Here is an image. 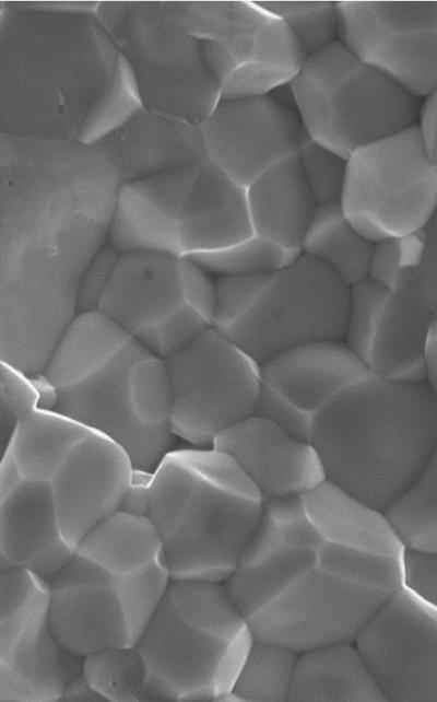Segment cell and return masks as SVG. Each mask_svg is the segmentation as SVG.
I'll list each match as a JSON object with an SVG mask.
<instances>
[{
  "label": "cell",
  "mask_w": 437,
  "mask_h": 702,
  "mask_svg": "<svg viewBox=\"0 0 437 702\" xmlns=\"http://www.w3.org/2000/svg\"><path fill=\"white\" fill-rule=\"evenodd\" d=\"M405 552L383 511L326 480L303 496L264 501L224 584L255 640L300 653L354 641L403 585Z\"/></svg>",
  "instance_id": "cell-1"
},
{
  "label": "cell",
  "mask_w": 437,
  "mask_h": 702,
  "mask_svg": "<svg viewBox=\"0 0 437 702\" xmlns=\"http://www.w3.org/2000/svg\"><path fill=\"white\" fill-rule=\"evenodd\" d=\"M99 2L0 4V133L94 144L143 107Z\"/></svg>",
  "instance_id": "cell-2"
},
{
  "label": "cell",
  "mask_w": 437,
  "mask_h": 702,
  "mask_svg": "<svg viewBox=\"0 0 437 702\" xmlns=\"http://www.w3.org/2000/svg\"><path fill=\"white\" fill-rule=\"evenodd\" d=\"M309 441L329 482L385 512L437 448V398L426 379L370 372L315 417Z\"/></svg>",
  "instance_id": "cell-3"
},
{
  "label": "cell",
  "mask_w": 437,
  "mask_h": 702,
  "mask_svg": "<svg viewBox=\"0 0 437 702\" xmlns=\"http://www.w3.org/2000/svg\"><path fill=\"white\" fill-rule=\"evenodd\" d=\"M264 500L223 452L169 451L152 471L145 516L172 580L224 583L260 520Z\"/></svg>",
  "instance_id": "cell-4"
},
{
  "label": "cell",
  "mask_w": 437,
  "mask_h": 702,
  "mask_svg": "<svg viewBox=\"0 0 437 702\" xmlns=\"http://www.w3.org/2000/svg\"><path fill=\"white\" fill-rule=\"evenodd\" d=\"M253 641L224 583L172 580L135 643L146 700L232 701Z\"/></svg>",
  "instance_id": "cell-5"
},
{
  "label": "cell",
  "mask_w": 437,
  "mask_h": 702,
  "mask_svg": "<svg viewBox=\"0 0 437 702\" xmlns=\"http://www.w3.org/2000/svg\"><path fill=\"white\" fill-rule=\"evenodd\" d=\"M144 107L200 124L222 100L223 69L202 1L99 2Z\"/></svg>",
  "instance_id": "cell-6"
},
{
  "label": "cell",
  "mask_w": 437,
  "mask_h": 702,
  "mask_svg": "<svg viewBox=\"0 0 437 702\" xmlns=\"http://www.w3.org/2000/svg\"><path fill=\"white\" fill-rule=\"evenodd\" d=\"M252 234L246 188L205 159L121 184L108 243L120 253L185 257Z\"/></svg>",
  "instance_id": "cell-7"
},
{
  "label": "cell",
  "mask_w": 437,
  "mask_h": 702,
  "mask_svg": "<svg viewBox=\"0 0 437 702\" xmlns=\"http://www.w3.org/2000/svg\"><path fill=\"white\" fill-rule=\"evenodd\" d=\"M290 89L309 139L344 159L416 125L422 104L340 40L305 59Z\"/></svg>",
  "instance_id": "cell-8"
},
{
  "label": "cell",
  "mask_w": 437,
  "mask_h": 702,
  "mask_svg": "<svg viewBox=\"0 0 437 702\" xmlns=\"http://www.w3.org/2000/svg\"><path fill=\"white\" fill-rule=\"evenodd\" d=\"M54 393L52 409L116 442L137 469L153 471L172 451L165 361L133 337L96 368Z\"/></svg>",
  "instance_id": "cell-9"
},
{
  "label": "cell",
  "mask_w": 437,
  "mask_h": 702,
  "mask_svg": "<svg viewBox=\"0 0 437 702\" xmlns=\"http://www.w3.org/2000/svg\"><path fill=\"white\" fill-rule=\"evenodd\" d=\"M170 582L166 564L144 566L74 551L47 582L54 631L81 658L135 645Z\"/></svg>",
  "instance_id": "cell-10"
},
{
  "label": "cell",
  "mask_w": 437,
  "mask_h": 702,
  "mask_svg": "<svg viewBox=\"0 0 437 702\" xmlns=\"http://www.w3.org/2000/svg\"><path fill=\"white\" fill-rule=\"evenodd\" d=\"M341 207L352 225L371 243L423 229L437 207V174L417 125L346 159Z\"/></svg>",
  "instance_id": "cell-11"
},
{
  "label": "cell",
  "mask_w": 437,
  "mask_h": 702,
  "mask_svg": "<svg viewBox=\"0 0 437 702\" xmlns=\"http://www.w3.org/2000/svg\"><path fill=\"white\" fill-rule=\"evenodd\" d=\"M347 286L317 259L300 253L274 272L252 305L220 331L259 365L294 347L343 340Z\"/></svg>",
  "instance_id": "cell-12"
},
{
  "label": "cell",
  "mask_w": 437,
  "mask_h": 702,
  "mask_svg": "<svg viewBox=\"0 0 437 702\" xmlns=\"http://www.w3.org/2000/svg\"><path fill=\"white\" fill-rule=\"evenodd\" d=\"M164 361L175 437L210 447L223 432L255 413L260 365L212 326Z\"/></svg>",
  "instance_id": "cell-13"
},
{
  "label": "cell",
  "mask_w": 437,
  "mask_h": 702,
  "mask_svg": "<svg viewBox=\"0 0 437 702\" xmlns=\"http://www.w3.org/2000/svg\"><path fill=\"white\" fill-rule=\"evenodd\" d=\"M0 701H59L81 672L50 620L45 580L22 569H0Z\"/></svg>",
  "instance_id": "cell-14"
},
{
  "label": "cell",
  "mask_w": 437,
  "mask_h": 702,
  "mask_svg": "<svg viewBox=\"0 0 437 702\" xmlns=\"http://www.w3.org/2000/svg\"><path fill=\"white\" fill-rule=\"evenodd\" d=\"M339 40L412 95L437 90V2H336Z\"/></svg>",
  "instance_id": "cell-15"
},
{
  "label": "cell",
  "mask_w": 437,
  "mask_h": 702,
  "mask_svg": "<svg viewBox=\"0 0 437 702\" xmlns=\"http://www.w3.org/2000/svg\"><path fill=\"white\" fill-rule=\"evenodd\" d=\"M354 643L386 701H437V607L404 584Z\"/></svg>",
  "instance_id": "cell-16"
},
{
  "label": "cell",
  "mask_w": 437,
  "mask_h": 702,
  "mask_svg": "<svg viewBox=\"0 0 437 702\" xmlns=\"http://www.w3.org/2000/svg\"><path fill=\"white\" fill-rule=\"evenodd\" d=\"M199 126L206 157L245 188L309 140L290 83L267 94L221 100Z\"/></svg>",
  "instance_id": "cell-17"
},
{
  "label": "cell",
  "mask_w": 437,
  "mask_h": 702,
  "mask_svg": "<svg viewBox=\"0 0 437 702\" xmlns=\"http://www.w3.org/2000/svg\"><path fill=\"white\" fill-rule=\"evenodd\" d=\"M224 72L222 100L270 93L288 84L304 57L284 22L260 1L204 2Z\"/></svg>",
  "instance_id": "cell-18"
},
{
  "label": "cell",
  "mask_w": 437,
  "mask_h": 702,
  "mask_svg": "<svg viewBox=\"0 0 437 702\" xmlns=\"http://www.w3.org/2000/svg\"><path fill=\"white\" fill-rule=\"evenodd\" d=\"M133 472L126 451L92 430L68 452L49 484L60 529L73 548L121 510Z\"/></svg>",
  "instance_id": "cell-19"
},
{
  "label": "cell",
  "mask_w": 437,
  "mask_h": 702,
  "mask_svg": "<svg viewBox=\"0 0 437 702\" xmlns=\"http://www.w3.org/2000/svg\"><path fill=\"white\" fill-rule=\"evenodd\" d=\"M74 548L59 526L49 481L26 479L1 458L0 569H22L48 582Z\"/></svg>",
  "instance_id": "cell-20"
},
{
  "label": "cell",
  "mask_w": 437,
  "mask_h": 702,
  "mask_svg": "<svg viewBox=\"0 0 437 702\" xmlns=\"http://www.w3.org/2000/svg\"><path fill=\"white\" fill-rule=\"evenodd\" d=\"M212 446L236 463L264 501L303 496L327 480L310 441L257 413L227 429Z\"/></svg>",
  "instance_id": "cell-21"
},
{
  "label": "cell",
  "mask_w": 437,
  "mask_h": 702,
  "mask_svg": "<svg viewBox=\"0 0 437 702\" xmlns=\"http://www.w3.org/2000/svg\"><path fill=\"white\" fill-rule=\"evenodd\" d=\"M180 257L149 250L120 253L98 311L137 340L187 305L179 278Z\"/></svg>",
  "instance_id": "cell-22"
},
{
  "label": "cell",
  "mask_w": 437,
  "mask_h": 702,
  "mask_svg": "<svg viewBox=\"0 0 437 702\" xmlns=\"http://www.w3.org/2000/svg\"><path fill=\"white\" fill-rule=\"evenodd\" d=\"M96 144L121 184L208 159L199 124L144 106Z\"/></svg>",
  "instance_id": "cell-23"
},
{
  "label": "cell",
  "mask_w": 437,
  "mask_h": 702,
  "mask_svg": "<svg viewBox=\"0 0 437 702\" xmlns=\"http://www.w3.org/2000/svg\"><path fill=\"white\" fill-rule=\"evenodd\" d=\"M369 373L343 340L304 343L260 365L261 382L311 421L339 394Z\"/></svg>",
  "instance_id": "cell-24"
},
{
  "label": "cell",
  "mask_w": 437,
  "mask_h": 702,
  "mask_svg": "<svg viewBox=\"0 0 437 702\" xmlns=\"http://www.w3.org/2000/svg\"><path fill=\"white\" fill-rule=\"evenodd\" d=\"M437 316L416 295L389 290L374 326L364 363L378 376L425 381V352Z\"/></svg>",
  "instance_id": "cell-25"
},
{
  "label": "cell",
  "mask_w": 437,
  "mask_h": 702,
  "mask_svg": "<svg viewBox=\"0 0 437 702\" xmlns=\"http://www.w3.org/2000/svg\"><path fill=\"white\" fill-rule=\"evenodd\" d=\"M255 235L300 251L317 204L297 153L276 162L246 187Z\"/></svg>",
  "instance_id": "cell-26"
},
{
  "label": "cell",
  "mask_w": 437,
  "mask_h": 702,
  "mask_svg": "<svg viewBox=\"0 0 437 702\" xmlns=\"http://www.w3.org/2000/svg\"><path fill=\"white\" fill-rule=\"evenodd\" d=\"M290 701H386L354 641L298 653Z\"/></svg>",
  "instance_id": "cell-27"
},
{
  "label": "cell",
  "mask_w": 437,
  "mask_h": 702,
  "mask_svg": "<svg viewBox=\"0 0 437 702\" xmlns=\"http://www.w3.org/2000/svg\"><path fill=\"white\" fill-rule=\"evenodd\" d=\"M88 431L55 409L39 408L13 430L3 444L2 458L23 478L49 481L68 452Z\"/></svg>",
  "instance_id": "cell-28"
},
{
  "label": "cell",
  "mask_w": 437,
  "mask_h": 702,
  "mask_svg": "<svg viewBox=\"0 0 437 702\" xmlns=\"http://www.w3.org/2000/svg\"><path fill=\"white\" fill-rule=\"evenodd\" d=\"M132 338L98 309L79 312L42 373L52 389L64 387L113 356Z\"/></svg>",
  "instance_id": "cell-29"
},
{
  "label": "cell",
  "mask_w": 437,
  "mask_h": 702,
  "mask_svg": "<svg viewBox=\"0 0 437 702\" xmlns=\"http://www.w3.org/2000/svg\"><path fill=\"white\" fill-rule=\"evenodd\" d=\"M373 273L388 290L413 293L437 316V207L423 229L378 246Z\"/></svg>",
  "instance_id": "cell-30"
},
{
  "label": "cell",
  "mask_w": 437,
  "mask_h": 702,
  "mask_svg": "<svg viewBox=\"0 0 437 702\" xmlns=\"http://www.w3.org/2000/svg\"><path fill=\"white\" fill-rule=\"evenodd\" d=\"M374 243L349 221L341 204L317 207L300 253L333 271L347 286L369 277Z\"/></svg>",
  "instance_id": "cell-31"
},
{
  "label": "cell",
  "mask_w": 437,
  "mask_h": 702,
  "mask_svg": "<svg viewBox=\"0 0 437 702\" xmlns=\"http://www.w3.org/2000/svg\"><path fill=\"white\" fill-rule=\"evenodd\" d=\"M385 514L408 550H437V448Z\"/></svg>",
  "instance_id": "cell-32"
},
{
  "label": "cell",
  "mask_w": 437,
  "mask_h": 702,
  "mask_svg": "<svg viewBox=\"0 0 437 702\" xmlns=\"http://www.w3.org/2000/svg\"><path fill=\"white\" fill-rule=\"evenodd\" d=\"M298 653L255 640L232 690V701H290Z\"/></svg>",
  "instance_id": "cell-33"
},
{
  "label": "cell",
  "mask_w": 437,
  "mask_h": 702,
  "mask_svg": "<svg viewBox=\"0 0 437 702\" xmlns=\"http://www.w3.org/2000/svg\"><path fill=\"white\" fill-rule=\"evenodd\" d=\"M81 674L105 701L146 700V668L135 645L82 657Z\"/></svg>",
  "instance_id": "cell-34"
},
{
  "label": "cell",
  "mask_w": 437,
  "mask_h": 702,
  "mask_svg": "<svg viewBox=\"0 0 437 702\" xmlns=\"http://www.w3.org/2000/svg\"><path fill=\"white\" fill-rule=\"evenodd\" d=\"M299 254L300 251L286 249L252 234L227 247L185 257L192 259L211 274H272Z\"/></svg>",
  "instance_id": "cell-35"
},
{
  "label": "cell",
  "mask_w": 437,
  "mask_h": 702,
  "mask_svg": "<svg viewBox=\"0 0 437 702\" xmlns=\"http://www.w3.org/2000/svg\"><path fill=\"white\" fill-rule=\"evenodd\" d=\"M296 39L304 59L339 40L336 2L260 1Z\"/></svg>",
  "instance_id": "cell-36"
},
{
  "label": "cell",
  "mask_w": 437,
  "mask_h": 702,
  "mask_svg": "<svg viewBox=\"0 0 437 702\" xmlns=\"http://www.w3.org/2000/svg\"><path fill=\"white\" fill-rule=\"evenodd\" d=\"M297 155L317 207L341 204L346 159L310 139Z\"/></svg>",
  "instance_id": "cell-37"
},
{
  "label": "cell",
  "mask_w": 437,
  "mask_h": 702,
  "mask_svg": "<svg viewBox=\"0 0 437 702\" xmlns=\"http://www.w3.org/2000/svg\"><path fill=\"white\" fill-rule=\"evenodd\" d=\"M42 408V393L37 376L1 362L0 426L4 444L13 430L37 409Z\"/></svg>",
  "instance_id": "cell-38"
},
{
  "label": "cell",
  "mask_w": 437,
  "mask_h": 702,
  "mask_svg": "<svg viewBox=\"0 0 437 702\" xmlns=\"http://www.w3.org/2000/svg\"><path fill=\"white\" fill-rule=\"evenodd\" d=\"M272 274L217 276L212 327L223 331L238 319L252 305Z\"/></svg>",
  "instance_id": "cell-39"
},
{
  "label": "cell",
  "mask_w": 437,
  "mask_h": 702,
  "mask_svg": "<svg viewBox=\"0 0 437 702\" xmlns=\"http://www.w3.org/2000/svg\"><path fill=\"white\" fill-rule=\"evenodd\" d=\"M119 257L120 251L107 243L87 264L79 281L76 294L78 313L98 308Z\"/></svg>",
  "instance_id": "cell-40"
},
{
  "label": "cell",
  "mask_w": 437,
  "mask_h": 702,
  "mask_svg": "<svg viewBox=\"0 0 437 702\" xmlns=\"http://www.w3.org/2000/svg\"><path fill=\"white\" fill-rule=\"evenodd\" d=\"M179 278L184 302L212 326L215 306V279L188 257H180Z\"/></svg>",
  "instance_id": "cell-41"
},
{
  "label": "cell",
  "mask_w": 437,
  "mask_h": 702,
  "mask_svg": "<svg viewBox=\"0 0 437 702\" xmlns=\"http://www.w3.org/2000/svg\"><path fill=\"white\" fill-rule=\"evenodd\" d=\"M403 584L437 607V550H408L404 557Z\"/></svg>",
  "instance_id": "cell-42"
},
{
  "label": "cell",
  "mask_w": 437,
  "mask_h": 702,
  "mask_svg": "<svg viewBox=\"0 0 437 702\" xmlns=\"http://www.w3.org/2000/svg\"><path fill=\"white\" fill-rule=\"evenodd\" d=\"M416 125L425 152L437 174V90L422 100Z\"/></svg>",
  "instance_id": "cell-43"
},
{
  "label": "cell",
  "mask_w": 437,
  "mask_h": 702,
  "mask_svg": "<svg viewBox=\"0 0 437 702\" xmlns=\"http://www.w3.org/2000/svg\"><path fill=\"white\" fill-rule=\"evenodd\" d=\"M425 374V379L437 398V319L429 331L426 343Z\"/></svg>",
  "instance_id": "cell-44"
},
{
  "label": "cell",
  "mask_w": 437,
  "mask_h": 702,
  "mask_svg": "<svg viewBox=\"0 0 437 702\" xmlns=\"http://www.w3.org/2000/svg\"><path fill=\"white\" fill-rule=\"evenodd\" d=\"M62 700L104 701L103 698L84 679L81 672L68 683Z\"/></svg>",
  "instance_id": "cell-45"
}]
</instances>
